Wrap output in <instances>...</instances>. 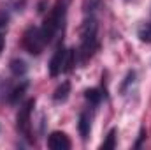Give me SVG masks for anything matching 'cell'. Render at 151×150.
<instances>
[{"mask_svg":"<svg viewBox=\"0 0 151 150\" xmlns=\"http://www.w3.org/2000/svg\"><path fill=\"white\" fill-rule=\"evenodd\" d=\"M116 147V129H113L109 134H107V138H106V141L100 145V149L102 150H111Z\"/></svg>","mask_w":151,"mask_h":150,"instance_id":"10","label":"cell"},{"mask_svg":"<svg viewBox=\"0 0 151 150\" xmlns=\"http://www.w3.org/2000/svg\"><path fill=\"white\" fill-rule=\"evenodd\" d=\"M5 21H7V16H2V14H0V30L5 27Z\"/></svg>","mask_w":151,"mask_h":150,"instance_id":"14","label":"cell"},{"mask_svg":"<svg viewBox=\"0 0 151 150\" xmlns=\"http://www.w3.org/2000/svg\"><path fill=\"white\" fill-rule=\"evenodd\" d=\"M137 36H139V39L142 42H151V21L150 23H144L142 27H139Z\"/></svg>","mask_w":151,"mask_h":150,"instance_id":"9","label":"cell"},{"mask_svg":"<svg viewBox=\"0 0 151 150\" xmlns=\"http://www.w3.org/2000/svg\"><path fill=\"white\" fill-rule=\"evenodd\" d=\"M47 44V39L44 36L42 28L39 27H30L25 34H23V46L30 55H39Z\"/></svg>","mask_w":151,"mask_h":150,"instance_id":"3","label":"cell"},{"mask_svg":"<svg viewBox=\"0 0 151 150\" xmlns=\"http://www.w3.org/2000/svg\"><path fill=\"white\" fill-rule=\"evenodd\" d=\"M2 50H4V36L0 34V51H2Z\"/></svg>","mask_w":151,"mask_h":150,"instance_id":"15","label":"cell"},{"mask_svg":"<svg viewBox=\"0 0 151 150\" xmlns=\"http://www.w3.org/2000/svg\"><path fill=\"white\" fill-rule=\"evenodd\" d=\"M11 71H12V73H14L16 76L25 74V73H27L25 62H23V60H12V62H11Z\"/></svg>","mask_w":151,"mask_h":150,"instance_id":"11","label":"cell"},{"mask_svg":"<svg viewBox=\"0 0 151 150\" xmlns=\"http://www.w3.org/2000/svg\"><path fill=\"white\" fill-rule=\"evenodd\" d=\"M67 5H69V0H58L55 4V7L51 9L49 16L46 18L44 25L40 27L42 32H44V36H46V39H47V42L55 37V34L58 32V28L63 25L65 12H67Z\"/></svg>","mask_w":151,"mask_h":150,"instance_id":"1","label":"cell"},{"mask_svg":"<svg viewBox=\"0 0 151 150\" xmlns=\"http://www.w3.org/2000/svg\"><path fill=\"white\" fill-rule=\"evenodd\" d=\"M97 23L95 20H86L81 32V60H88L97 50Z\"/></svg>","mask_w":151,"mask_h":150,"instance_id":"2","label":"cell"},{"mask_svg":"<svg viewBox=\"0 0 151 150\" xmlns=\"http://www.w3.org/2000/svg\"><path fill=\"white\" fill-rule=\"evenodd\" d=\"M34 106H35V101L34 99H30V101H27L25 104H23V108L18 111V122H16V125H18V131L27 138V140H32V129H30V115H32V110H34Z\"/></svg>","mask_w":151,"mask_h":150,"instance_id":"5","label":"cell"},{"mask_svg":"<svg viewBox=\"0 0 151 150\" xmlns=\"http://www.w3.org/2000/svg\"><path fill=\"white\" fill-rule=\"evenodd\" d=\"M90 127H91V124H90V117H88L86 113H81V117H79V133H81L83 138H88V134H90Z\"/></svg>","mask_w":151,"mask_h":150,"instance_id":"7","label":"cell"},{"mask_svg":"<svg viewBox=\"0 0 151 150\" xmlns=\"http://www.w3.org/2000/svg\"><path fill=\"white\" fill-rule=\"evenodd\" d=\"M25 88H27V83H23L21 87H18V88H14V92H12V95L9 97V101L11 103H16L21 95H23V92H25Z\"/></svg>","mask_w":151,"mask_h":150,"instance_id":"13","label":"cell"},{"mask_svg":"<svg viewBox=\"0 0 151 150\" xmlns=\"http://www.w3.org/2000/svg\"><path fill=\"white\" fill-rule=\"evenodd\" d=\"M69 92H70V85H69L67 81H63V83L55 90V95H53V97H55V101L60 103V101H65V99H67Z\"/></svg>","mask_w":151,"mask_h":150,"instance_id":"8","label":"cell"},{"mask_svg":"<svg viewBox=\"0 0 151 150\" xmlns=\"http://www.w3.org/2000/svg\"><path fill=\"white\" fill-rule=\"evenodd\" d=\"M86 99L90 101V103H93V104H99L100 103V99H102V94L97 90V88H91V90H86Z\"/></svg>","mask_w":151,"mask_h":150,"instance_id":"12","label":"cell"},{"mask_svg":"<svg viewBox=\"0 0 151 150\" xmlns=\"http://www.w3.org/2000/svg\"><path fill=\"white\" fill-rule=\"evenodd\" d=\"M47 147L51 150H69L70 149V140H69V136L65 133L55 131L47 138Z\"/></svg>","mask_w":151,"mask_h":150,"instance_id":"6","label":"cell"},{"mask_svg":"<svg viewBox=\"0 0 151 150\" xmlns=\"http://www.w3.org/2000/svg\"><path fill=\"white\" fill-rule=\"evenodd\" d=\"M74 62V50H56V53L53 55L51 62H49V74L58 76L60 73H65L72 67Z\"/></svg>","mask_w":151,"mask_h":150,"instance_id":"4","label":"cell"}]
</instances>
